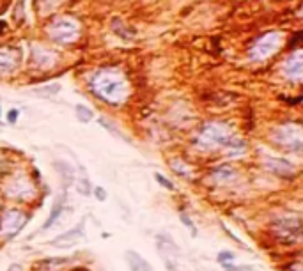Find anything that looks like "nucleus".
Segmentation results:
<instances>
[{
    "mask_svg": "<svg viewBox=\"0 0 303 271\" xmlns=\"http://www.w3.org/2000/svg\"><path fill=\"white\" fill-rule=\"evenodd\" d=\"M91 90L108 105H122L129 96V85L117 69L98 71L91 80Z\"/></svg>",
    "mask_w": 303,
    "mask_h": 271,
    "instance_id": "nucleus-1",
    "label": "nucleus"
},
{
    "mask_svg": "<svg viewBox=\"0 0 303 271\" xmlns=\"http://www.w3.org/2000/svg\"><path fill=\"white\" fill-rule=\"evenodd\" d=\"M234 137L230 128L223 122H207L202 126V130L199 131L197 140H195V147L201 151H216L223 149L225 144Z\"/></svg>",
    "mask_w": 303,
    "mask_h": 271,
    "instance_id": "nucleus-2",
    "label": "nucleus"
},
{
    "mask_svg": "<svg viewBox=\"0 0 303 271\" xmlns=\"http://www.w3.org/2000/svg\"><path fill=\"white\" fill-rule=\"evenodd\" d=\"M273 234L282 241V243L293 245L300 243L302 236V222L298 216H289V218H279L273 225Z\"/></svg>",
    "mask_w": 303,
    "mask_h": 271,
    "instance_id": "nucleus-3",
    "label": "nucleus"
},
{
    "mask_svg": "<svg viewBox=\"0 0 303 271\" xmlns=\"http://www.w3.org/2000/svg\"><path fill=\"white\" fill-rule=\"evenodd\" d=\"M4 193L7 195L11 200L27 202V200H30V198L34 197V193H36V186H34L32 181L28 178H25V176H14L4 186Z\"/></svg>",
    "mask_w": 303,
    "mask_h": 271,
    "instance_id": "nucleus-4",
    "label": "nucleus"
},
{
    "mask_svg": "<svg viewBox=\"0 0 303 271\" xmlns=\"http://www.w3.org/2000/svg\"><path fill=\"white\" fill-rule=\"evenodd\" d=\"M28 222V216L20 209H7L0 218V236L4 239H11L18 234Z\"/></svg>",
    "mask_w": 303,
    "mask_h": 271,
    "instance_id": "nucleus-5",
    "label": "nucleus"
},
{
    "mask_svg": "<svg viewBox=\"0 0 303 271\" xmlns=\"http://www.w3.org/2000/svg\"><path fill=\"white\" fill-rule=\"evenodd\" d=\"M277 144L289 151H302V128L300 124H286L277 130Z\"/></svg>",
    "mask_w": 303,
    "mask_h": 271,
    "instance_id": "nucleus-6",
    "label": "nucleus"
},
{
    "mask_svg": "<svg viewBox=\"0 0 303 271\" xmlns=\"http://www.w3.org/2000/svg\"><path fill=\"white\" fill-rule=\"evenodd\" d=\"M50 37L57 43H62V45H68V43H73L78 37V25L73 20H57L55 23H52L50 27Z\"/></svg>",
    "mask_w": 303,
    "mask_h": 271,
    "instance_id": "nucleus-7",
    "label": "nucleus"
},
{
    "mask_svg": "<svg viewBox=\"0 0 303 271\" xmlns=\"http://www.w3.org/2000/svg\"><path fill=\"white\" fill-rule=\"evenodd\" d=\"M279 46H280V34H275V32L264 34V36L252 46L250 57L254 61H264V59H268L270 55H273V53L279 50Z\"/></svg>",
    "mask_w": 303,
    "mask_h": 271,
    "instance_id": "nucleus-8",
    "label": "nucleus"
},
{
    "mask_svg": "<svg viewBox=\"0 0 303 271\" xmlns=\"http://www.w3.org/2000/svg\"><path fill=\"white\" fill-rule=\"evenodd\" d=\"M84 236H85L84 222H80L77 227H73V229L66 231L64 234L53 238L52 241H50V245H52V247H55V248H69V247H73V245H77L80 239H84Z\"/></svg>",
    "mask_w": 303,
    "mask_h": 271,
    "instance_id": "nucleus-9",
    "label": "nucleus"
},
{
    "mask_svg": "<svg viewBox=\"0 0 303 271\" xmlns=\"http://www.w3.org/2000/svg\"><path fill=\"white\" fill-rule=\"evenodd\" d=\"M264 165H266V169L270 170V172H273V174L277 176H282V178H291L296 172L295 165L284 158H266Z\"/></svg>",
    "mask_w": 303,
    "mask_h": 271,
    "instance_id": "nucleus-10",
    "label": "nucleus"
},
{
    "mask_svg": "<svg viewBox=\"0 0 303 271\" xmlns=\"http://www.w3.org/2000/svg\"><path fill=\"white\" fill-rule=\"evenodd\" d=\"M302 73H303V64H302V53L296 52L295 55H291L284 64V75H286L289 80L293 82H300L302 80Z\"/></svg>",
    "mask_w": 303,
    "mask_h": 271,
    "instance_id": "nucleus-11",
    "label": "nucleus"
},
{
    "mask_svg": "<svg viewBox=\"0 0 303 271\" xmlns=\"http://www.w3.org/2000/svg\"><path fill=\"white\" fill-rule=\"evenodd\" d=\"M64 202H66V195H64V193L59 195V197H57V200H55V204L52 206V211H50L48 218H46V222L43 223V227H41V232H43V231H48L50 227H52L53 223L57 222V220L61 218L62 209H64Z\"/></svg>",
    "mask_w": 303,
    "mask_h": 271,
    "instance_id": "nucleus-12",
    "label": "nucleus"
},
{
    "mask_svg": "<svg viewBox=\"0 0 303 271\" xmlns=\"http://www.w3.org/2000/svg\"><path fill=\"white\" fill-rule=\"evenodd\" d=\"M126 261H128L129 270L131 271H154L153 266H151L140 254H137V252H133V250L126 252Z\"/></svg>",
    "mask_w": 303,
    "mask_h": 271,
    "instance_id": "nucleus-13",
    "label": "nucleus"
},
{
    "mask_svg": "<svg viewBox=\"0 0 303 271\" xmlns=\"http://www.w3.org/2000/svg\"><path fill=\"white\" fill-rule=\"evenodd\" d=\"M236 176H238V170L232 169L230 165H220V167H216V169L211 170V178H213L214 182L232 181Z\"/></svg>",
    "mask_w": 303,
    "mask_h": 271,
    "instance_id": "nucleus-14",
    "label": "nucleus"
},
{
    "mask_svg": "<svg viewBox=\"0 0 303 271\" xmlns=\"http://www.w3.org/2000/svg\"><path fill=\"white\" fill-rule=\"evenodd\" d=\"M16 68V55L12 50H0V75H9Z\"/></svg>",
    "mask_w": 303,
    "mask_h": 271,
    "instance_id": "nucleus-15",
    "label": "nucleus"
},
{
    "mask_svg": "<svg viewBox=\"0 0 303 271\" xmlns=\"http://www.w3.org/2000/svg\"><path fill=\"white\" fill-rule=\"evenodd\" d=\"M77 117L82 122H91V119L94 117V112L84 105H77Z\"/></svg>",
    "mask_w": 303,
    "mask_h": 271,
    "instance_id": "nucleus-16",
    "label": "nucleus"
},
{
    "mask_svg": "<svg viewBox=\"0 0 303 271\" xmlns=\"http://www.w3.org/2000/svg\"><path fill=\"white\" fill-rule=\"evenodd\" d=\"M100 124L103 126V128H105V130L108 131V133H112L113 137L122 138V140H126V142H128V137H124V135H122L121 131H117V128H115V126H113V124H110L108 121H105V119H100Z\"/></svg>",
    "mask_w": 303,
    "mask_h": 271,
    "instance_id": "nucleus-17",
    "label": "nucleus"
},
{
    "mask_svg": "<svg viewBox=\"0 0 303 271\" xmlns=\"http://www.w3.org/2000/svg\"><path fill=\"white\" fill-rule=\"evenodd\" d=\"M216 259H218L220 264L229 268V264H232V261H234V254L229 250H222V252H218V257H216Z\"/></svg>",
    "mask_w": 303,
    "mask_h": 271,
    "instance_id": "nucleus-18",
    "label": "nucleus"
},
{
    "mask_svg": "<svg viewBox=\"0 0 303 271\" xmlns=\"http://www.w3.org/2000/svg\"><path fill=\"white\" fill-rule=\"evenodd\" d=\"M154 179H156V182L158 184H162L163 188H167V190H174V184H172V181H170V179H167L165 176H162L160 174V172H156V174H154Z\"/></svg>",
    "mask_w": 303,
    "mask_h": 271,
    "instance_id": "nucleus-19",
    "label": "nucleus"
},
{
    "mask_svg": "<svg viewBox=\"0 0 303 271\" xmlns=\"http://www.w3.org/2000/svg\"><path fill=\"white\" fill-rule=\"evenodd\" d=\"M179 218H181V222L188 227V231L192 232V236H197V227H195L194 220L188 218V215H185V213H183V215H179Z\"/></svg>",
    "mask_w": 303,
    "mask_h": 271,
    "instance_id": "nucleus-20",
    "label": "nucleus"
},
{
    "mask_svg": "<svg viewBox=\"0 0 303 271\" xmlns=\"http://www.w3.org/2000/svg\"><path fill=\"white\" fill-rule=\"evenodd\" d=\"M78 191L84 195H91V182L87 181V179H82L80 182H78Z\"/></svg>",
    "mask_w": 303,
    "mask_h": 271,
    "instance_id": "nucleus-21",
    "label": "nucleus"
},
{
    "mask_svg": "<svg viewBox=\"0 0 303 271\" xmlns=\"http://www.w3.org/2000/svg\"><path fill=\"white\" fill-rule=\"evenodd\" d=\"M18 115H20V112H18L16 108H11L7 112V122H11V124H14V122L18 121Z\"/></svg>",
    "mask_w": 303,
    "mask_h": 271,
    "instance_id": "nucleus-22",
    "label": "nucleus"
},
{
    "mask_svg": "<svg viewBox=\"0 0 303 271\" xmlns=\"http://www.w3.org/2000/svg\"><path fill=\"white\" fill-rule=\"evenodd\" d=\"M94 195H96V198L100 200V202H103V200L106 198V191L103 190L101 186H96V188H94Z\"/></svg>",
    "mask_w": 303,
    "mask_h": 271,
    "instance_id": "nucleus-23",
    "label": "nucleus"
},
{
    "mask_svg": "<svg viewBox=\"0 0 303 271\" xmlns=\"http://www.w3.org/2000/svg\"><path fill=\"white\" fill-rule=\"evenodd\" d=\"M227 271H255L250 266H236V268H227Z\"/></svg>",
    "mask_w": 303,
    "mask_h": 271,
    "instance_id": "nucleus-24",
    "label": "nucleus"
},
{
    "mask_svg": "<svg viewBox=\"0 0 303 271\" xmlns=\"http://www.w3.org/2000/svg\"><path fill=\"white\" fill-rule=\"evenodd\" d=\"M7 271H23V268H21L20 264L14 263V264H11V266L7 268Z\"/></svg>",
    "mask_w": 303,
    "mask_h": 271,
    "instance_id": "nucleus-25",
    "label": "nucleus"
},
{
    "mask_svg": "<svg viewBox=\"0 0 303 271\" xmlns=\"http://www.w3.org/2000/svg\"><path fill=\"white\" fill-rule=\"evenodd\" d=\"M4 169H5V158L0 154V176L4 174Z\"/></svg>",
    "mask_w": 303,
    "mask_h": 271,
    "instance_id": "nucleus-26",
    "label": "nucleus"
},
{
    "mask_svg": "<svg viewBox=\"0 0 303 271\" xmlns=\"http://www.w3.org/2000/svg\"><path fill=\"white\" fill-rule=\"evenodd\" d=\"M2 28H5V21H0V34H2Z\"/></svg>",
    "mask_w": 303,
    "mask_h": 271,
    "instance_id": "nucleus-27",
    "label": "nucleus"
},
{
    "mask_svg": "<svg viewBox=\"0 0 303 271\" xmlns=\"http://www.w3.org/2000/svg\"><path fill=\"white\" fill-rule=\"evenodd\" d=\"M71 271H87V270H71Z\"/></svg>",
    "mask_w": 303,
    "mask_h": 271,
    "instance_id": "nucleus-28",
    "label": "nucleus"
}]
</instances>
